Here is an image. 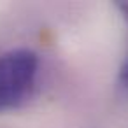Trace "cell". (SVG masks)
I'll return each mask as SVG.
<instances>
[{"label": "cell", "instance_id": "1", "mask_svg": "<svg viewBox=\"0 0 128 128\" xmlns=\"http://www.w3.org/2000/svg\"><path fill=\"white\" fill-rule=\"evenodd\" d=\"M37 56L26 49L0 54V110L18 107L25 102L35 84Z\"/></svg>", "mask_w": 128, "mask_h": 128}, {"label": "cell", "instance_id": "2", "mask_svg": "<svg viewBox=\"0 0 128 128\" xmlns=\"http://www.w3.org/2000/svg\"><path fill=\"white\" fill-rule=\"evenodd\" d=\"M123 81L128 84V62H126V65H124V68H123Z\"/></svg>", "mask_w": 128, "mask_h": 128}]
</instances>
